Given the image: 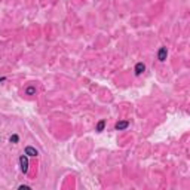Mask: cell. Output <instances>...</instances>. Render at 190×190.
<instances>
[{
  "label": "cell",
  "mask_w": 190,
  "mask_h": 190,
  "mask_svg": "<svg viewBox=\"0 0 190 190\" xmlns=\"http://www.w3.org/2000/svg\"><path fill=\"white\" fill-rule=\"evenodd\" d=\"M20 168L22 174H27L28 172V156L24 155V153L20 156Z\"/></svg>",
  "instance_id": "cell-1"
},
{
  "label": "cell",
  "mask_w": 190,
  "mask_h": 190,
  "mask_svg": "<svg viewBox=\"0 0 190 190\" xmlns=\"http://www.w3.org/2000/svg\"><path fill=\"white\" fill-rule=\"evenodd\" d=\"M24 155H27L28 157H36L39 156V150L33 147V146H27L25 149H24Z\"/></svg>",
  "instance_id": "cell-2"
},
{
  "label": "cell",
  "mask_w": 190,
  "mask_h": 190,
  "mask_svg": "<svg viewBox=\"0 0 190 190\" xmlns=\"http://www.w3.org/2000/svg\"><path fill=\"white\" fill-rule=\"evenodd\" d=\"M166 57H168V49L165 46L159 48V51H157V60L161 62H163L165 60H166Z\"/></svg>",
  "instance_id": "cell-3"
},
{
  "label": "cell",
  "mask_w": 190,
  "mask_h": 190,
  "mask_svg": "<svg viewBox=\"0 0 190 190\" xmlns=\"http://www.w3.org/2000/svg\"><path fill=\"white\" fill-rule=\"evenodd\" d=\"M134 71H135V76H141L146 71V64L144 62H137L135 67H134Z\"/></svg>",
  "instance_id": "cell-4"
},
{
  "label": "cell",
  "mask_w": 190,
  "mask_h": 190,
  "mask_svg": "<svg viewBox=\"0 0 190 190\" xmlns=\"http://www.w3.org/2000/svg\"><path fill=\"white\" fill-rule=\"evenodd\" d=\"M128 126H129L128 120H119V122L115 125V129L116 131H123V129H126Z\"/></svg>",
  "instance_id": "cell-5"
},
{
  "label": "cell",
  "mask_w": 190,
  "mask_h": 190,
  "mask_svg": "<svg viewBox=\"0 0 190 190\" xmlns=\"http://www.w3.org/2000/svg\"><path fill=\"white\" fill-rule=\"evenodd\" d=\"M104 128H106V120H104V119H101L100 122L97 123V126H95V131H97V132H102V131H104Z\"/></svg>",
  "instance_id": "cell-6"
},
{
  "label": "cell",
  "mask_w": 190,
  "mask_h": 190,
  "mask_svg": "<svg viewBox=\"0 0 190 190\" xmlns=\"http://www.w3.org/2000/svg\"><path fill=\"white\" fill-rule=\"evenodd\" d=\"M25 95H36V86H27L25 88Z\"/></svg>",
  "instance_id": "cell-7"
},
{
  "label": "cell",
  "mask_w": 190,
  "mask_h": 190,
  "mask_svg": "<svg viewBox=\"0 0 190 190\" xmlns=\"http://www.w3.org/2000/svg\"><path fill=\"white\" fill-rule=\"evenodd\" d=\"M9 141L12 142V144L20 142V135H18V134H12V135H11V138H9Z\"/></svg>",
  "instance_id": "cell-8"
},
{
  "label": "cell",
  "mask_w": 190,
  "mask_h": 190,
  "mask_svg": "<svg viewBox=\"0 0 190 190\" xmlns=\"http://www.w3.org/2000/svg\"><path fill=\"white\" fill-rule=\"evenodd\" d=\"M18 189L20 190H31V187L27 186V184H20V186H18Z\"/></svg>",
  "instance_id": "cell-9"
},
{
  "label": "cell",
  "mask_w": 190,
  "mask_h": 190,
  "mask_svg": "<svg viewBox=\"0 0 190 190\" xmlns=\"http://www.w3.org/2000/svg\"><path fill=\"white\" fill-rule=\"evenodd\" d=\"M3 82H6V77H5V76H2V77H0V83H3Z\"/></svg>",
  "instance_id": "cell-10"
}]
</instances>
